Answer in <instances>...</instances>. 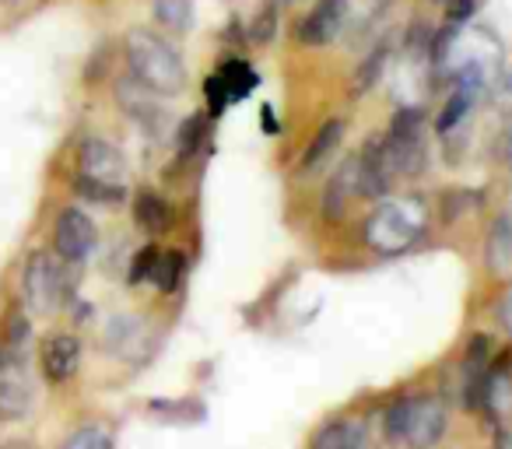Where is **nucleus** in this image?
Wrapping results in <instances>:
<instances>
[{"label":"nucleus","mask_w":512,"mask_h":449,"mask_svg":"<svg viewBox=\"0 0 512 449\" xmlns=\"http://www.w3.org/2000/svg\"><path fill=\"white\" fill-rule=\"evenodd\" d=\"M428 229V204L418 193H404V197H383L372 214L365 218L362 236L365 246L383 257H397V253L411 250Z\"/></svg>","instance_id":"obj_1"},{"label":"nucleus","mask_w":512,"mask_h":449,"mask_svg":"<svg viewBox=\"0 0 512 449\" xmlns=\"http://www.w3.org/2000/svg\"><path fill=\"white\" fill-rule=\"evenodd\" d=\"M123 46H127L130 74L144 88H151L155 95H179L186 88L183 60L162 36H155L151 29H134Z\"/></svg>","instance_id":"obj_2"},{"label":"nucleus","mask_w":512,"mask_h":449,"mask_svg":"<svg viewBox=\"0 0 512 449\" xmlns=\"http://www.w3.org/2000/svg\"><path fill=\"white\" fill-rule=\"evenodd\" d=\"M22 295L25 306L39 316H50L64 306L67 299V274H64V260L53 257V253L39 250L29 257L22 274Z\"/></svg>","instance_id":"obj_3"},{"label":"nucleus","mask_w":512,"mask_h":449,"mask_svg":"<svg viewBox=\"0 0 512 449\" xmlns=\"http://www.w3.org/2000/svg\"><path fill=\"white\" fill-rule=\"evenodd\" d=\"M449 432V411L439 393H411L404 449H435Z\"/></svg>","instance_id":"obj_4"},{"label":"nucleus","mask_w":512,"mask_h":449,"mask_svg":"<svg viewBox=\"0 0 512 449\" xmlns=\"http://www.w3.org/2000/svg\"><path fill=\"white\" fill-rule=\"evenodd\" d=\"M99 243V232H95V221L88 218L81 207H64L57 214V225H53V250L64 264H85L95 253Z\"/></svg>","instance_id":"obj_5"},{"label":"nucleus","mask_w":512,"mask_h":449,"mask_svg":"<svg viewBox=\"0 0 512 449\" xmlns=\"http://www.w3.org/2000/svg\"><path fill=\"white\" fill-rule=\"evenodd\" d=\"M39 369L43 379L53 386H64L78 376L81 369V341L71 330H53L39 341Z\"/></svg>","instance_id":"obj_6"},{"label":"nucleus","mask_w":512,"mask_h":449,"mask_svg":"<svg viewBox=\"0 0 512 449\" xmlns=\"http://www.w3.org/2000/svg\"><path fill=\"white\" fill-rule=\"evenodd\" d=\"M78 165H81V176L99 179V183L123 186V179H127V158L106 137H88L78 151Z\"/></svg>","instance_id":"obj_7"},{"label":"nucleus","mask_w":512,"mask_h":449,"mask_svg":"<svg viewBox=\"0 0 512 449\" xmlns=\"http://www.w3.org/2000/svg\"><path fill=\"white\" fill-rule=\"evenodd\" d=\"M355 197H362V165H358V155H351L348 162L327 179V190H323V200H320L323 218H327L330 225H337V221L348 214V204Z\"/></svg>","instance_id":"obj_8"},{"label":"nucleus","mask_w":512,"mask_h":449,"mask_svg":"<svg viewBox=\"0 0 512 449\" xmlns=\"http://www.w3.org/2000/svg\"><path fill=\"white\" fill-rule=\"evenodd\" d=\"M36 404L29 376L15 365H0V421H22Z\"/></svg>","instance_id":"obj_9"},{"label":"nucleus","mask_w":512,"mask_h":449,"mask_svg":"<svg viewBox=\"0 0 512 449\" xmlns=\"http://www.w3.org/2000/svg\"><path fill=\"white\" fill-rule=\"evenodd\" d=\"M309 449H369V425L362 418H334L309 435Z\"/></svg>","instance_id":"obj_10"},{"label":"nucleus","mask_w":512,"mask_h":449,"mask_svg":"<svg viewBox=\"0 0 512 449\" xmlns=\"http://www.w3.org/2000/svg\"><path fill=\"white\" fill-rule=\"evenodd\" d=\"M344 8H348V0H320L313 8V15L302 18L299 25V39L306 46H323L344 29Z\"/></svg>","instance_id":"obj_11"},{"label":"nucleus","mask_w":512,"mask_h":449,"mask_svg":"<svg viewBox=\"0 0 512 449\" xmlns=\"http://www.w3.org/2000/svg\"><path fill=\"white\" fill-rule=\"evenodd\" d=\"M134 221H137V229H144L148 236H162V232L172 229L176 211H172V204L158 190L141 186V190L134 193Z\"/></svg>","instance_id":"obj_12"},{"label":"nucleus","mask_w":512,"mask_h":449,"mask_svg":"<svg viewBox=\"0 0 512 449\" xmlns=\"http://www.w3.org/2000/svg\"><path fill=\"white\" fill-rule=\"evenodd\" d=\"M484 260L495 274H512V207L498 214L488 229V243H484Z\"/></svg>","instance_id":"obj_13"},{"label":"nucleus","mask_w":512,"mask_h":449,"mask_svg":"<svg viewBox=\"0 0 512 449\" xmlns=\"http://www.w3.org/2000/svg\"><path fill=\"white\" fill-rule=\"evenodd\" d=\"M151 88H144L137 78H130V81H120L116 85V99H120V106L127 109V116L130 120H137V123H144V127H155L158 120H162V109L155 106V99H151Z\"/></svg>","instance_id":"obj_14"},{"label":"nucleus","mask_w":512,"mask_h":449,"mask_svg":"<svg viewBox=\"0 0 512 449\" xmlns=\"http://www.w3.org/2000/svg\"><path fill=\"white\" fill-rule=\"evenodd\" d=\"M341 141H344V120H327V123H323V127L313 134V141H309L306 155H302V162H299L302 176L323 169V165H327V158L341 148Z\"/></svg>","instance_id":"obj_15"},{"label":"nucleus","mask_w":512,"mask_h":449,"mask_svg":"<svg viewBox=\"0 0 512 449\" xmlns=\"http://www.w3.org/2000/svg\"><path fill=\"white\" fill-rule=\"evenodd\" d=\"M204 141H207V113H190L176 130V158H172L169 169L176 172V169H183V165H190L193 158L200 155Z\"/></svg>","instance_id":"obj_16"},{"label":"nucleus","mask_w":512,"mask_h":449,"mask_svg":"<svg viewBox=\"0 0 512 449\" xmlns=\"http://www.w3.org/2000/svg\"><path fill=\"white\" fill-rule=\"evenodd\" d=\"M144 320H137V316H113V320L106 323V351H113L116 358H130L134 355V348H141L144 344Z\"/></svg>","instance_id":"obj_17"},{"label":"nucleus","mask_w":512,"mask_h":449,"mask_svg":"<svg viewBox=\"0 0 512 449\" xmlns=\"http://www.w3.org/2000/svg\"><path fill=\"white\" fill-rule=\"evenodd\" d=\"M221 78V85H225V95L228 102H242L249 92H253L256 85H260V78H256V71L246 64L242 57H228L225 64L214 71Z\"/></svg>","instance_id":"obj_18"},{"label":"nucleus","mask_w":512,"mask_h":449,"mask_svg":"<svg viewBox=\"0 0 512 449\" xmlns=\"http://www.w3.org/2000/svg\"><path fill=\"white\" fill-rule=\"evenodd\" d=\"M183 278H186L183 250H158L155 271H151V285H155L162 295H172V292H179Z\"/></svg>","instance_id":"obj_19"},{"label":"nucleus","mask_w":512,"mask_h":449,"mask_svg":"<svg viewBox=\"0 0 512 449\" xmlns=\"http://www.w3.org/2000/svg\"><path fill=\"white\" fill-rule=\"evenodd\" d=\"M151 414H158L169 425H197L207 418V407L197 397H183V400H151L148 404Z\"/></svg>","instance_id":"obj_20"},{"label":"nucleus","mask_w":512,"mask_h":449,"mask_svg":"<svg viewBox=\"0 0 512 449\" xmlns=\"http://www.w3.org/2000/svg\"><path fill=\"white\" fill-rule=\"evenodd\" d=\"M155 11V22L169 32H190L193 25V4L190 0H155L151 4Z\"/></svg>","instance_id":"obj_21"},{"label":"nucleus","mask_w":512,"mask_h":449,"mask_svg":"<svg viewBox=\"0 0 512 449\" xmlns=\"http://www.w3.org/2000/svg\"><path fill=\"white\" fill-rule=\"evenodd\" d=\"M74 190L85 200H95V204H120L127 197V186H113V183H99V179L78 176L74 179Z\"/></svg>","instance_id":"obj_22"},{"label":"nucleus","mask_w":512,"mask_h":449,"mask_svg":"<svg viewBox=\"0 0 512 449\" xmlns=\"http://www.w3.org/2000/svg\"><path fill=\"white\" fill-rule=\"evenodd\" d=\"M386 60H390V50H386V46H379L376 53H369V60H365V64L358 67V74H355V88H351V95H365V92H369V88L376 85L379 78H383Z\"/></svg>","instance_id":"obj_23"},{"label":"nucleus","mask_w":512,"mask_h":449,"mask_svg":"<svg viewBox=\"0 0 512 449\" xmlns=\"http://www.w3.org/2000/svg\"><path fill=\"white\" fill-rule=\"evenodd\" d=\"M155 260H158V246H155V243L141 246V250L134 253V260H130L127 285H130V288L148 285V281H151V271H155Z\"/></svg>","instance_id":"obj_24"},{"label":"nucleus","mask_w":512,"mask_h":449,"mask_svg":"<svg viewBox=\"0 0 512 449\" xmlns=\"http://www.w3.org/2000/svg\"><path fill=\"white\" fill-rule=\"evenodd\" d=\"M64 449H113V439H109L102 428L88 425V428H81V432H74Z\"/></svg>","instance_id":"obj_25"},{"label":"nucleus","mask_w":512,"mask_h":449,"mask_svg":"<svg viewBox=\"0 0 512 449\" xmlns=\"http://www.w3.org/2000/svg\"><path fill=\"white\" fill-rule=\"evenodd\" d=\"M274 29H278V8L267 4V8H260V15L253 22V43H271Z\"/></svg>","instance_id":"obj_26"},{"label":"nucleus","mask_w":512,"mask_h":449,"mask_svg":"<svg viewBox=\"0 0 512 449\" xmlns=\"http://www.w3.org/2000/svg\"><path fill=\"white\" fill-rule=\"evenodd\" d=\"M204 99H207V113H211V116H221V113H225L228 95H225V85H221L218 74L204 78Z\"/></svg>","instance_id":"obj_27"},{"label":"nucleus","mask_w":512,"mask_h":449,"mask_svg":"<svg viewBox=\"0 0 512 449\" xmlns=\"http://www.w3.org/2000/svg\"><path fill=\"white\" fill-rule=\"evenodd\" d=\"M477 0H449L446 4V25L449 29H463V25L470 22V15H474Z\"/></svg>","instance_id":"obj_28"},{"label":"nucleus","mask_w":512,"mask_h":449,"mask_svg":"<svg viewBox=\"0 0 512 449\" xmlns=\"http://www.w3.org/2000/svg\"><path fill=\"white\" fill-rule=\"evenodd\" d=\"M491 313H495V323H498V327H502L505 334L512 337V285L505 288L502 295H498V299H495V309H491Z\"/></svg>","instance_id":"obj_29"},{"label":"nucleus","mask_w":512,"mask_h":449,"mask_svg":"<svg viewBox=\"0 0 512 449\" xmlns=\"http://www.w3.org/2000/svg\"><path fill=\"white\" fill-rule=\"evenodd\" d=\"M29 334H32V327H29V320H25V313H15L8 320V344L11 348H25V341H29Z\"/></svg>","instance_id":"obj_30"},{"label":"nucleus","mask_w":512,"mask_h":449,"mask_svg":"<svg viewBox=\"0 0 512 449\" xmlns=\"http://www.w3.org/2000/svg\"><path fill=\"white\" fill-rule=\"evenodd\" d=\"M260 127L267 130V134H278V123H274V109L264 106V116H260Z\"/></svg>","instance_id":"obj_31"},{"label":"nucleus","mask_w":512,"mask_h":449,"mask_svg":"<svg viewBox=\"0 0 512 449\" xmlns=\"http://www.w3.org/2000/svg\"><path fill=\"white\" fill-rule=\"evenodd\" d=\"M498 99H509L512 102V71L505 74L502 81H498Z\"/></svg>","instance_id":"obj_32"},{"label":"nucleus","mask_w":512,"mask_h":449,"mask_svg":"<svg viewBox=\"0 0 512 449\" xmlns=\"http://www.w3.org/2000/svg\"><path fill=\"white\" fill-rule=\"evenodd\" d=\"M502 158H505V169L512 172V127H509V134H505V144H502Z\"/></svg>","instance_id":"obj_33"}]
</instances>
